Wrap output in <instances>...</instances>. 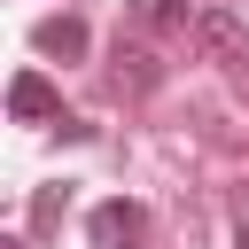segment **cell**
<instances>
[{"label":"cell","instance_id":"obj_1","mask_svg":"<svg viewBox=\"0 0 249 249\" xmlns=\"http://www.w3.org/2000/svg\"><path fill=\"white\" fill-rule=\"evenodd\" d=\"M140 233H148V210H140L132 195L93 202V218H86V241H93V249H140Z\"/></svg>","mask_w":249,"mask_h":249},{"label":"cell","instance_id":"obj_2","mask_svg":"<svg viewBox=\"0 0 249 249\" xmlns=\"http://www.w3.org/2000/svg\"><path fill=\"white\" fill-rule=\"evenodd\" d=\"M195 39L218 54V70L233 78V86H249V39H241V23L226 16V8H202V23H195Z\"/></svg>","mask_w":249,"mask_h":249},{"label":"cell","instance_id":"obj_3","mask_svg":"<svg viewBox=\"0 0 249 249\" xmlns=\"http://www.w3.org/2000/svg\"><path fill=\"white\" fill-rule=\"evenodd\" d=\"M8 109H16L23 124H62V93H54L39 70H16V86H8Z\"/></svg>","mask_w":249,"mask_h":249},{"label":"cell","instance_id":"obj_4","mask_svg":"<svg viewBox=\"0 0 249 249\" xmlns=\"http://www.w3.org/2000/svg\"><path fill=\"white\" fill-rule=\"evenodd\" d=\"M132 23L156 31V39H187V31L202 23V8H195V0H132Z\"/></svg>","mask_w":249,"mask_h":249},{"label":"cell","instance_id":"obj_5","mask_svg":"<svg viewBox=\"0 0 249 249\" xmlns=\"http://www.w3.org/2000/svg\"><path fill=\"white\" fill-rule=\"evenodd\" d=\"M31 47H39V54H62V62H78V54L93 47V31H86V16H47V23L31 31Z\"/></svg>","mask_w":249,"mask_h":249},{"label":"cell","instance_id":"obj_6","mask_svg":"<svg viewBox=\"0 0 249 249\" xmlns=\"http://www.w3.org/2000/svg\"><path fill=\"white\" fill-rule=\"evenodd\" d=\"M156 78H163L156 54H148L140 39H117V86H124V93H156Z\"/></svg>","mask_w":249,"mask_h":249},{"label":"cell","instance_id":"obj_7","mask_svg":"<svg viewBox=\"0 0 249 249\" xmlns=\"http://www.w3.org/2000/svg\"><path fill=\"white\" fill-rule=\"evenodd\" d=\"M233 249H249V218H241V226H233Z\"/></svg>","mask_w":249,"mask_h":249},{"label":"cell","instance_id":"obj_8","mask_svg":"<svg viewBox=\"0 0 249 249\" xmlns=\"http://www.w3.org/2000/svg\"><path fill=\"white\" fill-rule=\"evenodd\" d=\"M0 249H23V241H0Z\"/></svg>","mask_w":249,"mask_h":249}]
</instances>
